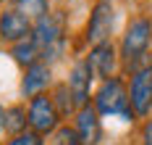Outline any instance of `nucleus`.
Returning a JSON list of instances; mask_svg holds the SVG:
<instances>
[{"instance_id": "1", "label": "nucleus", "mask_w": 152, "mask_h": 145, "mask_svg": "<svg viewBox=\"0 0 152 145\" xmlns=\"http://www.w3.org/2000/svg\"><path fill=\"white\" fill-rule=\"evenodd\" d=\"M97 111L100 113H121V116H131V98L126 92V87H123L121 79H105L102 82V87L97 90Z\"/></svg>"}, {"instance_id": "2", "label": "nucleus", "mask_w": 152, "mask_h": 145, "mask_svg": "<svg viewBox=\"0 0 152 145\" xmlns=\"http://www.w3.org/2000/svg\"><path fill=\"white\" fill-rule=\"evenodd\" d=\"M150 40H152V21L150 18H134L129 24V29L123 34V42H121L123 58L126 61L142 58L147 53V48H150Z\"/></svg>"}, {"instance_id": "3", "label": "nucleus", "mask_w": 152, "mask_h": 145, "mask_svg": "<svg viewBox=\"0 0 152 145\" xmlns=\"http://www.w3.org/2000/svg\"><path fill=\"white\" fill-rule=\"evenodd\" d=\"M115 24V13H113V0H100L92 11V18L87 24V40L92 45H102L113 32Z\"/></svg>"}, {"instance_id": "4", "label": "nucleus", "mask_w": 152, "mask_h": 145, "mask_svg": "<svg viewBox=\"0 0 152 145\" xmlns=\"http://www.w3.org/2000/svg\"><path fill=\"white\" fill-rule=\"evenodd\" d=\"M58 119H61V113L55 108L53 98L37 95L29 103V124H31V129H34L37 135H39V132H53L55 124H58Z\"/></svg>"}, {"instance_id": "5", "label": "nucleus", "mask_w": 152, "mask_h": 145, "mask_svg": "<svg viewBox=\"0 0 152 145\" xmlns=\"http://www.w3.org/2000/svg\"><path fill=\"white\" fill-rule=\"evenodd\" d=\"M129 98H131L134 113H139V116H147L150 113V108H152V66L139 69L137 74H134Z\"/></svg>"}, {"instance_id": "6", "label": "nucleus", "mask_w": 152, "mask_h": 145, "mask_svg": "<svg viewBox=\"0 0 152 145\" xmlns=\"http://www.w3.org/2000/svg\"><path fill=\"white\" fill-rule=\"evenodd\" d=\"M31 37L37 40V45H39L42 50L55 48V45H63V18L61 16H53V13L42 16L39 21H37Z\"/></svg>"}, {"instance_id": "7", "label": "nucleus", "mask_w": 152, "mask_h": 145, "mask_svg": "<svg viewBox=\"0 0 152 145\" xmlns=\"http://www.w3.org/2000/svg\"><path fill=\"white\" fill-rule=\"evenodd\" d=\"M29 32H31L29 18L21 16L18 11H8L0 16V37L5 42H21V40H26Z\"/></svg>"}, {"instance_id": "8", "label": "nucleus", "mask_w": 152, "mask_h": 145, "mask_svg": "<svg viewBox=\"0 0 152 145\" xmlns=\"http://www.w3.org/2000/svg\"><path fill=\"white\" fill-rule=\"evenodd\" d=\"M89 82H92V69L89 61H79L71 71V79H68V87H71V95H74L76 106H87V98H89Z\"/></svg>"}, {"instance_id": "9", "label": "nucleus", "mask_w": 152, "mask_h": 145, "mask_svg": "<svg viewBox=\"0 0 152 145\" xmlns=\"http://www.w3.org/2000/svg\"><path fill=\"white\" fill-rule=\"evenodd\" d=\"M87 61H89L92 74H97V77H107V79H110V71H113V66H115V50H113L110 42L94 45Z\"/></svg>"}, {"instance_id": "10", "label": "nucleus", "mask_w": 152, "mask_h": 145, "mask_svg": "<svg viewBox=\"0 0 152 145\" xmlns=\"http://www.w3.org/2000/svg\"><path fill=\"white\" fill-rule=\"evenodd\" d=\"M76 132L81 137V143L94 145L100 140V119H97V111L92 106H84L79 116H76Z\"/></svg>"}, {"instance_id": "11", "label": "nucleus", "mask_w": 152, "mask_h": 145, "mask_svg": "<svg viewBox=\"0 0 152 145\" xmlns=\"http://www.w3.org/2000/svg\"><path fill=\"white\" fill-rule=\"evenodd\" d=\"M47 84H50V66L45 64H34L26 69V77H24V84H21V90H24V95H42V90H45Z\"/></svg>"}, {"instance_id": "12", "label": "nucleus", "mask_w": 152, "mask_h": 145, "mask_svg": "<svg viewBox=\"0 0 152 145\" xmlns=\"http://www.w3.org/2000/svg\"><path fill=\"white\" fill-rule=\"evenodd\" d=\"M37 55H42V53H39V45H37L34 37H26V40H21V42L13 45V58L18 64H24L26 69L37 64Z\"/></svg>"}, {"instance_id": "13", "label": "nucleus", "mask_w": 152, "mask_h": 145, "mask_svg": "<svg viewBox=\"0 0 152 145\" xmlns=\"http://www.w3.org/2000/svg\"><path fill=\"white\" fill-rule=\"evenodd\" d=\"M16 11L26 18L29 16L42 18V16H47V0H16Z\"/></svg>"}, {"instance_id": "14", "label": "nucleus", "mask_w": 152, "mask_h": 145, "mask_svg": "<svg viewBox=\"0 0 152 145\" xmlns=\"http://www.w3.org/2000/svg\"><path fill=\"white\" fill-rule=\"evenodd\" d=\"M26 121H29V113L24 108H8L5 111V129H11V132L21 135V129L26 127Z\"/></svg>"}, {"instance_id": "15", "label": "nucleus", "mask_w": 152, "mask_h": 145, "mask_svg": "<svg viewBox=\"0 0 152 145\" xmlns=\"http://www.w3.org/2000/svg\"><path fill=\"white\" fill-rule=\"evenodd\" d=\"M68 98H74V95H71V90H68L66 84H61V87L55 90V100H53V103H55L58 113H63V116L71 113V108H74V100H68Z\"/></svg>"}, {"instance_id": "16", "label": "nucleus", "mask_w": 152, "mask_h": 145, "mask_svg": "<svg viewBox=\"0 0 152 145\" xmlns=\"http://www.w3.org/2000/svg\"><path fill=\"white\" fill-rule=\"evenodd\" d=\"M53 145H81V137H79V132L71 127H61L55 132V140Z\"/></svg>"}, {"instance_id": "17", "label": "nucleus", "mask_w": 152, "mask_h": 145, "mask_svg": "<svg viewBox=\"0 0 152 145\" xmlns=\"http://www.w3.org/2000/svg\"><path fill=\"white\" fill-rule=\"evenodd\" d=\"M5 145H42V140H39L37 132H21V135H16L13 140H8Z\"/></svg>"}, {"instance_id": "18", "label": "nucleus", "mask_w": 152, "mask_h": 145, "mask_svg": "<svg viewBox=\"0 0 152 145\" xmlns=\"http://www.w3.org/2000/svg\"><path fill=\"white\" fill-rule=\"evenodd\" d=\"M144 145H152V121L144 127Z\"/></svg>"}, {"instance_id": "19", "label": "nucleus", "mask_w": 152, "mask_h": 145, "mask_svg": "<svg viewBox=\"0 0 152 145\" xmlns=\"http://www.w3.org/2000/svg\"><path fill=\"white\" fill-rule=\"evenodd\" d=\"M3 127H5V113H3V108H0V132H3Z\"/></svg>"}]
</instances>
